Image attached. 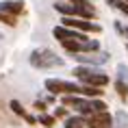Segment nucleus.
<instances>
[{
    "label": "nucleus",
    "instance_id": "f257e3e1",
    "mask_svg": "<svg viewBox=\"0 0 128 128\" xmlns=\"http://www.w3.org/2000/svg\"><path fill=\"white\" fill-rule=\"evenodd\" d=\"M74 76L82 82V85L98 87V89H102V87L108 82V76H106L104 70H100V68H89V65H78V68L74 70Z\"/></svg>",
    "mask_w": 128,
    "mask_h": 128
},
{
    "label": "nucleus",
    "instance_id": "f03ea898",
    "mask_svg": "<svg viewBox=\"0 0 128 128\" xmlns=\"http://www.w3.org/2000/svg\"><path fill=\"white\" fill-rule=\"evenodd\" d=\"M30 65L39 70H48V68H61L63 65V59L56 56V52L48 50V48H39L30 54Z\"/></svg>",
    "mask_w": 128,
    "mask_h": 128
},
{
    "label": "nucleus",
    "instance_id": "7ed1b4c3",
    "mask_svg": "<svg viewBox=\"0 0 128 128\" xmlns=\"http://www.w3.org/2000/svg\"><path fill=\"white\" fill-rule=\"evenodd\" d=\"M46 89L50 94H59V96H82V85L70 80H61V78H48L46 80Z\"/></svg>",
    "mask_w": 128,
    "mask_h": 128
},
{
    "label": "nucleus",
    "instance_id": "20e7f679",
    "mask_svg": "<svg viewBox=\"0 0 128 128\" xmlns=\"http://www.w3.org/2000/svg\"><path fill=\"white\" fill-rule=\"evenodd\" d=\"M61 24L68 28H74V30H80V33H100L98 24H94L89 20H82V18H63Z\"/></svg>",
    "mask_w": 128,
    "mask_h": 128
},
{
    "label": "nucleus",
    "instance_id": "39448f33",
    "mask_svg": "<svg viewBox=\"0 0 128 128\" xmlns=\"http://www.w3.org/2000/svg\"><path fill=\"white\" fill-rule=\"evenodd\" d=\"M52 35L56 37V39L63 44V41H87V35L80 33V30H74V28H68V26H54Z\"/></svg>",
    "mask_w": 128,
    "mask_h": 128
},
{
    "label": "nucleus",
    "instance_id": "423d86ee",
    "mask_svg": "<svg viewBox=\"0 0 128 128\" xmlns=\"http://www.w3.org/2000/svg\"><path fill=\"white\" fill-rule=\"evenodd\" d=\"M113 124V117L108 113H94L87 117V128H108Z\"/></svg>",
    "mask_w": 128,
    "mask_h": 128
},
{
    "label": "nucleus",
    "instance_id": "0eeeda50",
    "mask_svg": "<svg viewBox=\"0 0 128 128\" xmlns=\"http://www.w3.org/2000/svg\"><path fill=\"white\" fill-rule=\"evenodd\" d=\"M0 11L9 13V15H18L24 11V2L22 0H2L0 2Z\"/></svg>",
    "mask_w": 128,
    "mask_h": 128
},
{
    "label": "nucleus",
    "instance_id": "6e6552de",
    "mask_svg": "<svg viewBox=\"0 0 128 128\" xmlns=\"http://www.w3.org/2000/svg\"><path fill=\"white\" fill-rule=\"evenodd\" d=\"M82 126H87V120H82V115L65 120V128H82Z\"/></svg>",
    "mask_w": 128,
    "mask_h": 128
},
{
    "label": "nucleus",
    "instance_id": "1a4fd4ad",
    "mask_svg": "<svg viewBox=\"0 0 128 128\" xmlns=\"http://www.w3.org/2000/svg\"><path fill=\"white\" fill-rule=\"evenodd\" d=\"M76 59L82 61V63H104L108 59V54H100V56H76Z\"/></svg>",
    "mask_w": 128,
    "mask_h": 128
},
{
    "label": "nucleus",
    "instance_id": "9d476101",
    "mask_svg": "<svg viewBox=\"0 0 128 128\" xmlns=\"http://www.w3.org/2000/svg\"><path fill=\"white\" fill-rule=\"evenodd\" d=\"M102 91L98 87H89V85H82V96H87V98H98Z\"/></svg>",
    "mask_w": 128,
    "mask_h": 128
},
{
    "label": "nucleus",
    "instance_id": "9b49d317",
    "mask_svg": "<svg viewBox=\"0 0 128 128\" xmlns=\"http://www.w3.org/2000/svg\"><path fill=\"white\" fill-rule=\"evenodd\" d=\"M115 91H117L122 98H128V82H124V80H115Z\"/></svg>",
    "mask_w": 128,
    "mask_h": 128
},
{
    "label": "nucleus",
    "instance_id": "f8f14e48",
    "mask_svg": "<svg viewBox=\"0 0 128 128\" xmlns=\"http://www.w3.org/2000/svg\"><path fill=\"white\" fill-rule=\"evenodd\" d=\"M9 106L13 108V113H15V115H22V117H26V111H24V106H22L18 100H11V102H9Z\"/></svg>",
    "mask_w": 128,
    "mask_h": 128
},
{
    "label": "nucleus",
    "instance_id": "ddd939ff",
    "mask_svg": "<svg viewBox=\"0 0 128 128\" xmlns=\"http://www.w3.org/2000/svg\"><path fill=\"white\" fill-rule=\"evenodd\" d=\"M0 22H2V24H7V26H15V24H18V22H15V15L2 13V11H0Z\"/></svg>",
    "mask_w": 128,
    "mask_h": 128
},
{
    "label": "nucleus",
    "instance_id": "4468645a",
    "mask_svg": "<svg viewBox=\"0 0 128 128\" xmlns=\"http://www.w3.org/2000/svg\"><path fill=\"white\" fill-rule=\"evenodd\" d=\"M91 102H94V111H96V113H106L108 106H106L102 100H91Z\"/></svg>",
    "mask_w": 128,
    "mask_h": 128
},
{
    "label": "nucleus",
    "instance_id": "2eb2a0df",
    "mask_svg": "<svg viewBox=\"0 0 128 128\" xmlns=\"http://www.w3.org/2000/svg\"><path fill=\"white\" fill-rule=\"evenodd\" d=\"M39 124H44V126H54V117L52 115H39Z\"/></svg>",
    "mask_w": 128,
    "mask_h": 128
},
{
    "label": "nucleus",
    "instance_id": "dca6fc26",
    "mask_svg": "<svg viewBox=\"0 0 128 128\" xmlns=\"http://www.w3.org/2000/svg\"><path fill=\"white\" fill-rule=\"evenodd\" d=\"M117 72H120L117 80H124V82H128V70H126V65H117Z\"/></svg>",
    "mask_w": 128,
    "mask_h": 128
},
{
    "label": "nucleus",
    "instance_id": "f3484780",
    "mask_svg": "<svg viewBox=\"0 0 128 128\" xmlns=\"http://www.w3.org/2000/svg\"><path fill=\"white\" fill-rule=\"evenodd\" d=\"M115 7L120 9L124 15H128V2H126V0H115Z\"/></svg>",
    "mask_w": 128,
    "mask_h": 128
},
{
    "label": "nucleus",
    "instance_id": "a211bd4d",
    "mask_svg": "<svg viewBox=\"0 0 128 128\" xmlns=\"http://www.w3.org/2000/svg\"><path fill=\"white\" fill-rule=\"evenodd\" d=\"M70 4H74V7H91V4H89V0H70Z\"/></svg>",
    "mask_w": 128,
    "mask_h": 128
},
{
    "label": "nucleus",
    "instance_id": "6ab92c4d",
    "mask_svg": "<svg viewBox=\"0 0 128 128\" xmlns=\"http://www.w3.org/2000/svg\"><path fill=\"white\" fill-rule=\"evenodd\" d=\"M56 117H65V115H68V111H65V108H56Z\"/></svg>",
    "mask_w": 128,
    "mask_h": 128
},
{
    "label": "nucleus",
    "instance_id": "aec40b11",
    "mask_svg": "<svg viewBox=\"0 0 128 128\" xmlns=\"http://www.w3.org/2000/svg\"><path fill=\"white\" fill-rule=\"evenodd\" d=\"M24 120H26L28 124H35V117H33V115H28V113H26V117H24Z\"/></svg>",
    "mask_w": 128,
    "mask_h": 128
},
{
    "label": "nucleus",
    "instance_id": "412c9836",
    "mask_svg": "<svg viewBox=\"0 0 128 128\" xmlns=\"http://www.w3.org/2000/svg\"><path fill=\"white\" fill-rule=\"evenodd\" d=\"M106 2H108V4H111V7H115V0H106Z\"/></svg>",
    "mask_w": 128,
    "mask_h": 128
},
{
    "label": "nucleus",
    "instance_id": "4be33fe9",
    "mask_svg": "<svg viewBox=\"0 0 128 128\" xmlns=\"http://www.w3.org/2000/svg\"><path fill=\"white\" fill-rule=\"evenodd\" d=\"M124 35H126V37H128V28H124Z\"/></svg>",
    "mask_w": 128,
    "mask_h": 128
},
{
    "label": "nucleus",
    "instance_id": "5701e85b",
    "mask_svg": "<svg viewBox=\"0 0 128 128\" xmlns=\"http://www.w3.org/2000/svg\"><path fill=\"white\" fill-rule=\"evenodd\" d=\"M126 50H128V46H126Z\"/></svg>",
    "mask_w": 128,
    "mask_h": 128
},
{
    "label": "nucleus",
    "instance_id": "b1692460",
    "mask_svg": "<svg viewBox=\"0 0 128 128\" xmlns=\"http://www.w3.org/2000/svg\"><path fill=\"white\" fill-rule=\"evenodd\" d=\"M126 2H128V0H126Z\"/></svg>",
    "mask_w": 128,
    "mask_h": 128
}]
</instances>
